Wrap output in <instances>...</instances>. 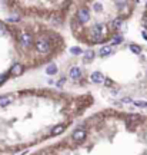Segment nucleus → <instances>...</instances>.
<instances>
[{"mask_svg":"<svg viewBox=\"0 0 147 155\" xmlns=\"http://www.w3.org/2000/svg\"><path fill=\"white\" fill-rule=\"evenodd\" d=\"M86 135H87L86 129L79 128V129H76V131L72 134V138H73V141H76V142H83V141L86 139Z\"/></svg>","mask_w":147,"mask_h":155,"instance_id":"nucleus-1","label":"nucleus"},{"mask_svg":"<svg viewBox=\"0 0 147 155\" xmlns=\"http://www.w3.org/2000/svg\"><path fill=\"white\" fill-rule=\"evenodd\" d=\"M77 20L80 23H87L90 20V13L87 9H79L77 10Z\"/></svg>","mask_w":147,"mask_h":155,"instance_id":"nucleus-2","label":"nucleus"},{"mask_svg":"<svg viewBox=\"0 0 147 155\" xmlns=\"http://www.w3.org/2000/svg\"><path fill=\"white\" fill-rule=\"evenodd\" d=\"M34 46H36V49H37L40 53H44V52L49 50V42L44 40V39H39V40L34 43Z\"/></svg>","mask_w":147,"mask_h":155,"instance_id":"nucleus-3","label":"nucleus"},{"mask_svg":"<svg viewBox=\"0 0 147 155\" xmlns=\"http://www.w3.org/2000/svg\"><path fill=\"white\" fill-rule=\"evenodd\" d=\"M20 43H22L23 46L29 48V46H32L33 40H32V38H30V35H29V33H26V32H22V33H20Z\"/></svg>","mask_w":147,"mask_h":155,"instance_id":"nucleus-4","label":"nucleus"},{"mask_svg":"<svg viewBox=\"0 0 147 155\" xmlns=\"http://www.w3.org/2000/svg\"><path fill=\"white\" fill-rule=\"evenodd\" d=\"M69 76H70L73 81H79V79L81 78V69L77 68V66L72 68V69L69 70Z\"/></svg>","mask_w":147,"mask_h":155,"instance_id":"nucleus-5","label":"nucleus"},{"mask_svg":"<svg viewBox=\"0 0 147 155\" xmlns=\"http://www.w3.org/2000/svg\"><path fill=\"white\" fill-rule=\"evenodd\" d=\"M90 79H91L93 83H103L106 78H104V75H103L101 72H93V73L90 75Z\"/></svg>","mask_w":147,"mask_h":155,"instance_id":"nucleus-6","label":"nucleus"},{"mask_svg":"<svg viewBox=\"0 0 147 155\" xmlns=\"http://www.w3.org/2000/svg\"><path fill=\"white\" fill-rule=\"evenodd\" d=\"M23 70H24V66H23V65H20V63H16L15 66H12L10 73H12L13 76H20V75L23 73Z\"/></svg>","mask_w":147,"mask_h":155,"instance_id":"nucleus-7","label":"nucleus"},{"mask_svg":"<svg viewBox=\"0 0 147 155\" xmlns=\"http://www.w3.org/2000/svg\"><path fill=\"white\" fill-rule=\"evenodd\" d=\"M12 101H13L12 93H6L3 96H0V106H7L9 103H12Z\"/></svg>","mask_w":147,"mask_h":155,"instance_id":"nucleus-8","label":"nucleus"},{"mask_svg":"<svg viewBox=\"0 0 147 155\" xmlns=\"http://www.w3.org/2000/svg\"><path fill=\"white\" fill-rule=\"evenodd\" d=\"M91 32H93V35H100V36H101V33L106 32V28H104V25L97 23V25H94V26L91 28Z\"/></svg>","mask_w":147,"mask_h":155,"instance_id":"nucleus-9","label":"nucleus"},{"mask_svg":"<svg viewBox=\"0 0 147 155\" xmlns=\"http://www.w3.org/2000/svg\"><path fill=\"white\" fill-rule=\"evenodd\" d=\"M94 60V52L93 50H86L84 55H83V62L84 63H90Z\"/></svg>","mask_w":147,"mask_h":155,"instance_id":"nucleus-10","label":"nucleus"},{"mask_svg":"<svg viewBox=\"0 0 147 155\" xmlns=\"http://www.w3.org/2000/svg\"><path fill=\"white\" fill-rule=\"evenodd\" d=\"M113 53H114V49L110 48V46H103V48L100 49V55H101V56H110V55H113Z\"/></svg>","mask_w":147,"mask_h":155,"instance_id":"nucleus-11","label":"nucleus"},{"mask_svg":"<svg viewBox=\"0 0 147 155\" xmlns=\"http://www.w3.org/2000/svg\"><path fill=\"white\" fill-rule=\"evenodd\" d=\"M64 129H66V125H56V126L52 129V135H53V136L60 135L62 132H64Z\"/></svg>","mask_w":147,"mask_h":155,"instance_id":"nucleus-12","label":"nucleus"},{"mask_svg":"<svg viewBox=\"0 0 147 155\" xmlns=\"http://www.w3.org/2000/svg\"><path fill=\"white\" fill-rule=\"evenodd\" d=\"M46 73L47 75H56L57 73V66L56 65H49L46 68Z\"/></svg>","mask_w":147,"mask_h":155,"instance_id":"nucleus-13","label":"nucleus"},{"mask_svg":"<svg viewBox=\"0 0 147 155\" xmlns=\"http://www.w3.org/2000/svg\"><path fill=\"white\" fill-rule=\"evenodd\" d=\"M70 53H72V55H74V56H79V55H83V50H81V48L72 46V48H70Z\"/></svg>","mask_w":147,"mask_h":155,"instance_id":"nucleus-14","label":"nucleus"},{"mask_svg":"<svg viewBox=\"0 0 147 155\" xmlns=\"http://www.w3.org/2000/svg\"><path fill=\"white\" fill-rule=\"evenodd\" d=\"M130 50H131L134 55H140V53H141V48L137 46V45H130Z\"/></svg>","mask_w":147,"mask_h":155,"instance_id":"nucleus-15","label":"nucleus"},{"mask_svg":"<svg viewBox=\"0 0 147 155\" xmlns=\"http://www.w3.org/2000/svg\"><path fill=\"white\" fill-rule=\"evenodd\" d=\"M93 43H99V42H103V36H100V35H93Z\"/></svg>","mask_w":147,"mask_h":155,"instance_id":"nucleus-16","label":"nucleus"},{"mask_svg":"<svg viewBox=\"0 0 147 155\" xmlns=\"http://www.w3.org/2000/svg\"><path fill=\"white\" fill-rule=\"evenodd\" d=\"M123 42V38L121 36H114V39H113V45H120Z\"/></svg>","mask_w":147,"mask_h":155,"instance_id":"nucleus-17","label":"nucleus"},{"mask_svg":"<svg viewBox=\"0 0 147 155\" xmlns=\"http://www.w3.org/2000/svg\"><path fill=\"white\" fill-rule=\"evenodd\" d=\"M93 9H94L96 12H101L103 6H101V3H94V5H93Z\"/></svg>","mask_w":147,"mask_h":155,"instance_id":"nucleus-18","label":"nucleus"},{"mask_svg":"<svg viewBox=\"0 0 147 155\" xmlns=\"http://www.w3.org/2000/svg\"><path fill=\"white\" fill-rule=\"evenodd\" d=\"M64 83H66V79H64V78H62L60 81H57V82H56V86H57V88H63V85H64Z\"/></svg>","mask_w":147,"mask_h":155,"instance_id":"nucleus-19","label":"nucleus"},{"mask_svg":"<svg viewBox=\"0 0 147 155\" xmlns=\"http://www.w3.org/2000/svg\"><path fill=\"white\" fill-rule=\"evenodd\" d=\"M121 23H123V20H121V19H116V20L113 22V26H114V28H120V26H121Z\"/></svg>","mask_w":147,"mask_h":155,"instance_id":"nucleus-20","label":"nucleus"},{"mask_svg":"<svg viewBox=\"0 0 147 155\" xmlns=\"http://www.w3.org/2000/svg\"><path fill=\"white\" fill-rule=\"evenodd\" d=\"M138 118H140L138 115H128V116H127V121H128V122H131V121H137Z\"/></svg>","mask_w":147,"mask_h":155,"instance_id":"nucleus-21","label":"nucleus"},{"mask_svg":"<svg viewBox=\"0 0 147 155\" xmlns=\"http://www.w3.org/2000/svg\"><path fill=\"white\" fill-rule=\"evenodd\" d=\"M121 102H123V103H131V102H133V99H131V98H123V99H121Z\"/></svg>","mask_w":147,"mask_h":155,"instance_id":"nucleus-22","label":"nucleus"},{"mask_svg":"<svg viewBox=\"0 0 147 155\" xmlns=\"http://www.w3.org/2000/svg\"><path fill=\"white\" fill-rule=\"evenodd\" d=\"M7 20H9V22H19V17H17V16H12V17H9Z\"/></svg>","mask_w":147,"mask_h":155,"instance_id":"nucleus-23","label":"nucleus"},{"mask_svg":"<svg viewBox=\"0 0 147 155\" xmlns=\"http://www.w3.org/2000/svg\"><path fill=\"white\" fill-rule=\"evenodd\" d=\"M104 83H106L107 86H110V85H113V82H111L110 79H104Z\"/></svg>","mask_w":147,"mask_h":155,"instance_id":"nucleus-24","label":"nucleus"},{"mask_svg":"<svg viewBox=\"0 0 147 155\" xmlns=\"http://www.w3.org/2000/svg\"><path fill=\"white\" fill-rule=\"evenodd\" d=\"M119 93V91H114V89H111V95H117Z\"/></svg>","mask_w":147,"mask_h":155,"instance_id":"nucleus-25","label":"nucleus"},{"mask_svg":"<svg viewBox=\"0 0 147 155\" xmlns=\"http://www.w3.org/2000/svg\"><path fill=\"white\" fill-rule=\"evenodd\" d=\"M143 38H144V39L147 40V33H146V32H143Z\"/></svg>","mask_w":147,"mask_h":155,"instance_id":"nucleus-26","label":"nucleus"},{"mask_svg":"<svg viewBox=\"0 0 147 155\" xmlns=\"http://www.w3.org/2000/svg\"><path fill=\"white\" fill-rule=\"evenodd\" d=\"M146 108H147V102H146Z\"/></svg>","mask_w":147,"mask_h":155,"instance_id":"nucleus-27","label":"nucleus"}]
</instances>
